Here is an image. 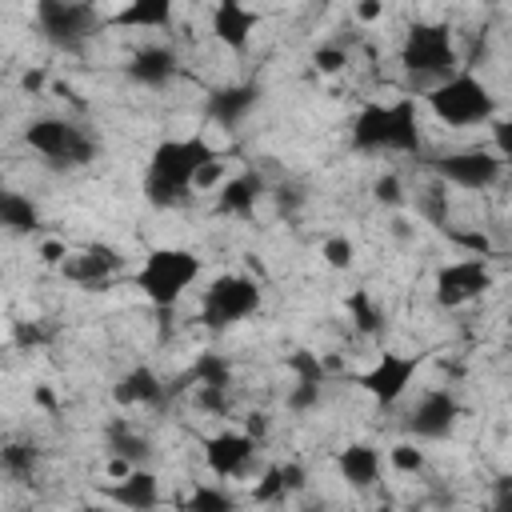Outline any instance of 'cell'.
Here are the masks:
<instances>
[{"mask_svg":"<svg viewBox=\"0 0 512 512\" xmlns=\"http://www.w3.org/2000/svg\"><path fill=\"white\" fill-rule=\"evenodd\" d=\"M320 384H292V392H288V408L292 412H312L316 404H320Z\"/></svg>","mask_w":512,"mask_h":512,"instance_id":"35","label":"cell"},{"mask_svg":"<svg viewBox=\"0 0 512 512\" xmlns=\"http://www.w3.org/2000/svg\"><path fill=\"white\" fill-rule=\"evenodd\" d=\"M228 176H224V160L216 156V160H208L200 172H196V180H192V188H220Z\"/></svg>","mask_w":512,"mask_h":512,"instance_id":"38","label":"cell"},{"mask_svg":"<svg viewBox=\"0 0 512 512\" xmlns=\"http://www.w3.org/2000/svg\"><path fill=\"white\" fill-rule=\"evenodd\" d=\"M300 512H328V508H316V504H308V508H300Z\"/></svg>","mask_w":512,"mask_h":512,"instance_id":"48","label":"cell"},{"mask_svg":"<svg viewBox=\"0 0 512 512\" xmlns=\"http://www.w3.org/2000/svg\"><path fill=\"white\" fill-rule=\"evenodd\" d=\"M0 228H8V232H16V236L36 232V228H40V208H36V200L0 184Z\"/></svg>","mask_w":512,"mask_h":512,"instance_id":"24","label":"cell"},{"mask_svg":"<svg viewBox=\"0 0 512 512\" xmlns=\"http://www.w3.org/2000/svg\"><path fill=\"white\" fill-rule=\"evenodd\" d=\"M252 312H260V284L244 272L216 276L200 296V324L212 332H224V328L248 320Z\"/></svg>","mask_w":512,"mask_h":512,"instance_id":"6","label":"cell"},{"mask_svg":"<svg viewBox=\"0 0 512 512\" xmlns=\"http://www.w3.org/2000/svg\"><path fill=\"white\" fill-rule=\"evenodd\" d=\"M320 256H324L328 268L344 272V268H352V260H356V244H352L348 236H328V240L320 244Z\"/></svg>","mask_w":512,"mask_h":512,"instance_id":"31","label":"cell"},{"mask_svg":"<svg viewBox=\"0 0 512 512\" xmlns=\"http://www.w3.org/2000/svg\"><path fill=\"white\" fill-rule=\"evenodd\" d=\"M352 148L356 152H420V116L416 100L400 96L392 104H364L352 120Z\"/></svg>","mask_w":512,"mask_h":512,"instance_id":"2","label":"cell"},{"mask_svg":"<svg viewBox=\"0 0 512 512\" xmlns=\"http://www.w3.org/2000/svg\"><path fill=\"white\" fill-rule=\"evenodd\" d=\"M288 372H292V384H320L324 388V380H328V368L320 364V356L312 348H296L288 356Z\"/></svg>","mask_w":512,"mask_h":512,"instance_id":"29","label":"cell"},{"mask_svg":"<svg viewBox=\"0 0 512 512\" xmlns=\"http://www.w3.org/2000/svg\"><path fill=\"white\" fill-rule=\"evenodd\" d=\"M400 64L412 80L420 84H444L448 76H456V44H452V28L448 24H432V20H416L400 44Z\"/></svg>","mask_w":512,"mask_h":512,"instance_id":"5","label":"cell"},{"mask_svg":"<svg viewBox=\"0 0 512 512\" xmlns=\"http://www.w3.org/2000/svg\"><path fill=\"white\" fill-rule=\"evenodd\" d=\"M216 160V148L204 136H188V140H164L152 148L148 156V172H144V196L156 208H172L184 204L192 196V180L196 172Z\"/></svg>","mask_w":512,"mask_h":512,"instance_id":"1","label":"cell"},{"mask_svg":"<svg viewBox=\"0 0 512 512\" xmlns=\"http://www.w3.org/2000/svg\"><path fill=\"white\" fill-rule=\"evenodd\" d=\"M196 276H200V256H192L188 248H152V252L144 256V264L136 268L132 284H136L160 312H168V308H176L180 296L196 284Z\"/></svg>","mask_w":512,"mask_h":512,"instance_id":"4","label":"cell"},{"mask_svg":"<svg viewBox=\"0 0 512 512\" xmlns=\"http://www.w3.org/2000/svg\"><path fill=\"white\" fill-rule=\"evenodd\" d=\"M264 176L260 172H236L216 188V212L220 216H252L260 196H264Z\"/></svg>","mask_w":512,"mask_h":512,"instance_id":"19","label":"cell"},{"mask_svg":"<svg viewBox=\"0 0 512 512\" xmlns=\"http://www.w3.org/2000/svg\"><path fill=\"white\" fill-rule=\"evenodd\" d=\"M104 492H108L112 508H120V512H156L160 508V480L148 468H132Z\"/></svg>","mask_w":512,"mask_h":512,"instance_id":"15","label":"cell"},{"mask_svg":"<svg viewBox=\"0 0 512 512\" xmlns=\"http://www.w3.org/2000/svg\"><path fill=\"white\" fill-rule=\"evenodd\" d=\"M256 104H260L256 84H224L208 96V120H216L220 128H236Z\"/></svg>","mask_w":512,"mask_h":512,"instance_id":"20","label":"cell"},{"mask_svg":"<svg viewBox=\"0 0 512 512\" xmlns=\"http://www.w3.org/2000/svg\"><path fill=\"white\" fill-rule=\"evenodd\" d=\"M268 432V420H264V412H252L248 420H244V436H252L256 444H260V436Z\"/></svg>","mask_w":512,"mask_h":512,"instance_id":"41","label":"cell"},{"mask_svg":"<svg viewBox=\"0 0 512 512\" xmlns=\"http://www.w3.org/2000/svg\"><path fill=\"white\" fill-rule=\"evenodd\" d=\"M36 460H40V448L32 440H8V444H0V472L12 476V480H28L36 472Z\"/></svg>","mask_w":512,"mask_h":512,"instance_id":"27","label":"cell"},{"mask_svg":"<svg viewBox=\"0 0 512 512\" xmlns=\"http://www.w3.org/2000/svg\"><path fill=\"white\" fill-rule=\"evenodd\" d=\"M36 24L48 36V44L64 48V52H84V44L108 24L100 16L96 4H80V0H40L36 4Z\"/></svg>","mask_w":512,"mask_h":512,"instance_id":"7","label":"cell"},{"mask_svg":"<svg viewBox=\"0 0 512 512\" xmlns=\"http://www.w3.org/2000/svg\"><path fill=\"white\" fill-rule=\"evenodd\" d=\"M456 248H468L476 260H484V256H492V240L480 232V228H440Z\"/></svg>","mask_w":512,"mask_h":512,"instance_id":"30","label":"cell"},{"mask_svg":"<svg viewBox=\"0 0 512 512\" xmlns=\"http://www.w3.org/2000/svg\"><path fill=\"white\" fill-rule=\"evenodd\" d=\"M76 512H120V508H112V504H84V508H76Z\"/></svg>","mask_w":512,"mask_h":512,"instance_id":"46","label":"cell"},{"mask_svg":"<svg viewBox=\"0 0 512 512\" xmlns=\"http://www.w3.org/2000/svg\"><path fill=\"white\" fill-rule=\"evenodd\" d=\"M492 512H512V480L500 476L496 480V492H492Z\"/></svg>","mask_w":512,"mask_h":512,"instance_id":"40","label":"cell"},{"mask_svg":"<svg viewBox=\"0 0 512 512\" xmlns=\"http://www.w3.org/2000/svg\"><path fill=\"white\" fill-rule=\"evenodd\" d=\"M256 24H260V12L244 8L240 0H220V4L212 8V36H216L224 48H232V52H244V48H248Z\"/></svg>","mask_w":512,"mask_h":512,"instance_id":"16","label":"cell"},{"mask_svg":"<svg viewBox=\"0 0 512 512\" xmlns=\"http://www.w3.org/2000/svg\"><path fill=\"white\" fill-rule=\"evenodd\" d=\"M200 444H204V464H208V472L220 476V480L240 476V472L248 468V460L256 456V440L244 436V432H232V428L212 432V436H204Z\"/></svg>","mask_w":512,"mask_h":512,"instance_id":"13","label":"cell"},{"mask_svg":"<svg viewBox=\"0 0 512 512\" xmlns=\"http://www.w3.org/2000/svg\"><path fill=\"white\" fill-rule=\"evenodd\" d=\"M60 268H64V276H68L72 284H80V288H104V284L120 272V252L108 248V244H88L84 252L64 256Z\"/></svg>","mask_w":512,"mask_h":512,"instance_id":"14","label":"cell"},{"mask_svg":"<svg viewBox=\"0 0 512 512\" xmlns=\"http://www.w3.org/2000/svg\"><path fill=\"white\" fill-rule=\"evenodd\" d=\"M372 192H376V200H380V204H400V200H404V192H400V180H396V176H380V180L372 184Z\"/></svg>","mask_w":512,"mask_h":512,"instance_id":"39","label":"cell"},{"mask_svg":"<svg viewBox=\"0 0 512 512\" xmlns=\"http://www.w3.org/2000/svg\"><path fill=\"white\" fill-rule=\"evenodd\" d=\"M492 284H496V276H492L488 260H476V256L452 260V264L436 268V304L440 308H460V304L484 296Z\"/></svg>","mask_w":512,"mask_h":512,"instance_id":"11","label":"cell"},{"mask_svg":"<svg viewBox=\"0 0 512 512\" xmlns=\"http://www.w3.org/2000/svg\"><path fill=\"white\" fill-rule=\"evenodd\" d=\"M440 184H456V188H468V192H480V188H492L500 176H504V160L488 148H460V152H444L440 160H432Z\"/></svg>","mask_w":512,"mask_h":512,"instance_id":"10","label":"cell"},{"mask_svg":"<svg viewBox=\"0 0 512 512\" xmlns=\"http://www.w3.org/2000/svg\"><path fill=\"white\" fill-rule=\"evenodd\" d=\"M312 64H316L320 72H340V68L348 64V52H344L340 44H320L316 56H312Z\"/></svg>","mask_w":512,"mask_h":512,"instance_id":"36","label":"cell"},{"mask_svg":"<svg viewBox=\"0 0 512 512\" xmlns=\"http://www.w3.org/2000/svg\"><path fill=\"white\" fill-rule=\"evenodd\" d=\"M388 460H392V468H396V472H408V476L424 472V464H428V460H424V448H416V444H408V440L392 444Z\"/></svg>","mask_w":512,"mask_h":512,"instance_id":"32","label":"cell"},{"mask_svg":"<svg viewBox=\"0 0 512 512\" xmlns=\"http://www.w3.org/2000/svg\"><path fill=\"white\" fill-rule=\"evenodd\" d=\"M172 0H132V4H124L116 16H112V24L116 28H172Z\"/></svg>","mask_w":512,"mask_h":512,"instance_id":"25","label":"cell"},{"mask_svg":"<svg viewBox=\"0 0 512 512\" xmlns=\"http://www.w3.org/2000/svg\"><path fill=\"white\" fill-rule=\"evenodd\" d=\"M20 88H24V92H40V88H44V72H40V68H28V72L20 76Z\"/></svg>","mask_w":512,"mask_h":512,"instance_id":"44","label":"cell"},{"mask_svg":"<svg viewBox=\"0 0 512 512\" xmlns=\"http://www.w3.org/2000/svg\"><path fill=\"white\" fill-rule=\"evenodd\" d=\"M348 316H352V324H356V332L360 336H380L384 332V308L372 300V292L368 288H356L352 296H348Z\"/></svg>","mask_w":512,"mask_h":512,"instance_id":"26","label":"cell"},{"mask_svg":"<svg viewBox=\"0 0 512 512\" xmlns=\"http://www.w3.org/2000/svg\"><path fill=\"white\" fill-rule=\"evenodd\" d=\"M12 344L16 348H40V344H48V328L40 324V320H16L12 324Z\"/></svg>","mask_w":512,"mask_h":512,"instance_id":"34","label":"cell"},{"mask_svg":"<svg viewBox=\"0 0 512 512\" xmlns=\"http://www.w3.org/2000/svg\"><path fill=\"white\" fill-rule=\"evenodd\" d=\"M112 400H116L120 408L156 404V400H164V384H160V376H156L148 364H136V368H128V372L112 384Z\"/></svg>","mask_w":512,"mask_h":512,"instance_id":"21","label":"cell"},{"mask_svg":"<svg viewBox=\"0 0 512 512\" xmlns=\"http://www.w3.org/2000/svg\"><path fill=\"white\" fill-rule=\"evenodd\" d=\"M280 484H284V492H288V496H292V492H300V488L308 484V468H304L300 460L280 464Z\"/></svg>","mask_w":512,"mask_h":512,"instance_id":"37","label":"cell"},{"mask_svg":"<svg viewBox=\"0 0 512 512\" xmlns=\"http://www.w3.org/2000/svg\"><path fill=\"white\" fill-rule=\"evenodd\" d=\"M36 400H40L44 408H56V400H52V392H48V388H40V392H36Z\"/></svg>","mask_w":512,"mask_h":512,"instance_id":"47","label":"cell"},{"mask_svg":"<svg viewBox=\"0 0 512 512\" xmlns=\"http://www.w3.org/2000/svg\"><path fill=\"white\" fill-rule=\"evenodd\" d=\"M424 100H428L432 116H436L440 124H448V128H472V124L496 120V96H492V88H488L480 76H472V72H456V76H448L444 84H432V88L424 92Z\"/></svg>","mask_w":512,"mask_h":512,"instance_id":"3","label":"cell"},{"mask_svg":"<svg viewBox=\"0 0 512 512\" xmlns=\"http://www.w3.org/2000/svg\"><path fill=\"white\" fill-rule=\"evenodd\" d=\"M356 16H360L364 24H372V20L384 16V4H380V0H364V4H356Z\"/></svg>","mask_w":512,"mask_h":512,"instance_id":"42","label":"cell"},{"mask_svg":"<svg viewBox=\"0 0 512 512\" xmlns=\"http://www.w3.org/2000/svg\"><path fill=\"white\" fill-rule=\"evenodd\" d=\"M456 420H460V400L448 388H432L408 412V432L420 440H444V436H452Z\"/></svg>","mask_w":512,"mask_h":512,"instance_id":"12","label":"cell"},{"mask_svg":"<svg viewBox=\"0 0 512 512\" xmlns=\"http://www.w3.org/2000/svg\"><path fill=\"white\" fill-rule=\"evenodd\" d=\"M176 72H180V60L168 44H144L128 60V80H136L144 88H164L176 80Z\"/></svg>","mask_w":512,"mask_h":512,"instance_id":"17","label":"cell"},{"mask_svg":"<svg viewBox=\"0 0 512 512\" xmlns=\"http://www.w3.org/2000/svg\"><path fill=\"white\" fill-rule=\"evenodd\" d=\"M336 472H340L344 484H352V488L364 492V488H372L380 480V452L372 444H348L336 456Z\"/></svg>","mask_w":512,"mask_h":512,"instance_id":"22","label":"cell"},{"mask_svg":"<svg viewBox=\"0 0 512 512\" xmlns=\"http://www.w3.org/2000/svg\"><path fill=\"white\" fill-rule=\"evenodd\" d=\"M284 496H288V492H284V484H280V464L264 468L260 480L252 484V500H256V504H276V500H284Z\"/></svg>","mask_w":512,"mask_h":512,"instance_id":"33","label":"cell"},{"mask_svg":"<svg viewBox=\"0 0 512 512\" xmlns=\"http://www.w3.org/2000/svg\"><path fill=\"white\" fill-rule=\"evenodd\" d=\"M184 388H216V392H228L232 388V360L216 348H204L172 384V392H184Z\"/></svg>","mask_w":512,"mask_h":512,"instance_id":"18","label":"cell"},{"mask_svg":"<svg viewBox=\"0 0 512 512\" xmlns=\"http://www.w3.org/2000/svg\"><path fill=\"white\" fill-rule=\"evenodd\" d=\"M104 440H108L112 460H120V464H128V468H144V464H148V456H152V444H148V440H144V436L124 420V416L108 424Z\"/></svg>","mask_w":512,"mask_h":512,"instance_id":"23","label":"cell"},{"mask_svg":"<svg viewBox=\"0 0 512 512\" xmlns=\"http://www.w3.org/2000/svg\"><path fill=\"white\" fill-rule=\"evenodd\" d=\"M40 256H44L48 264H64V256H68V248H64L60 240H48V244L40 248Z\"/></svg>","mask_w":512,"mask_h":512,"instance_id":"43","label":"cell"},{"mask_svg":"<svg viewBox=\"0 0 512 512\" xmlns=\"http://www.w3.org/2000/svg\"><path fill=\"white\" fill-rule=\"evenodd\" d=\"M492 128H496V156H500V160H508V124H504V120H496Z\"/></svg>","mask_w":512,"mask_h":512,"instance_id":"45","label":"cell"},{"mask_svg":"<svg viewBox=\"0 0 512 512\" xmlns=\"http://www.w3.org/2000/svg\"><path fill=\"white\" fill-rule=\"evenodd\" d=\"M420 364H424L420 352H380V360H376L372 368H364V372L356 376V384H360L380 408H392V404L408 392V384L416 380Z\"/></svg>","mask_w":512,"mask_h":512,"instance_id":"9","label":"cell"},{"mask_svg":"<svg viewBox=\"0 0 512 512\" xmlns=\"http://www.w3.org/2000/svg\"><path fill=\"white\" fill-rule=\"evenodd\" d=\"M184 508L188 512H236V496L224 484H196Z\"/></svg>","mask_w":512,"mask_h":512,"instance_id":"28","label":"cell"},{"mask_svg":"<svg viewBox=\"0 0 512 512\" xmlns=\"http://www.w3.org/2000/svg\"><path fill=\"white\" fill-rule=\"evenodd\" d=\"M24 140H28V148H36L56 168H84L96 156V140L80 124H72L64 116H40V120H32L24 128Z\"/></svg>","mask_w":512,"mask_h":512,"instance_id":"8","label":"cell"}]
</instances>
